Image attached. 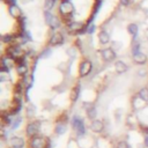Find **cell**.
I'll return each mask as SVG.
<instances>
[{"label":"cell","mask_w":148,"mask_h":148,"mask_svg":"<svg viewBox=\"0 0 148 148\" xmlns=\"http://www.w3.org/2000/svg\"><path fill=\"white\" fill-rule=\"evenodd\" d=\"M133 60H134V62L138 64V65H145V64L147 62L148 58H147V56H146L143 52H139L138 54L133 56Z\"/></svg>","instance_id":"cell-16"},{"label":"cell","mask_w":148,"mask_h":148,"mask_svg":"<svg viewBox=\"0 0 148 148\" xmlns=\"http://www.w3.org/2000/svg\"><path fill=\"white\" fill-rule=\"evenodd\" d=\"M54 1H58V0H54Z\"/></svg>","instance_id":"cell-41"},{"label":"cell","mask_w":148,"mask_h":148,"mask_svg":"<svg viewBox=\"0 0 148 148\" xmlns=\"http://www.w3.org/2000/svg\"><path fill=\"white\" fill-rule=\"evenodd\" d=\"M97 36H98V40H99L101 44L106 45V44L110 43V35H109V32L106 30H104V29L99 30V32H98Z\"/></svg>","instance_id":"cell-13"},{"label":"cell","mask_w":148,"mask_h":148,"mask_svg":"<svg viewBox=\"0 0 148 148\" xmlns=\"http://www.w3.org/2000/svg\"><path fill=\"white\" fill-rule=\"evenodd\" d=\"M116 51L112 49V47H105L103 50H101V57L104 61L109 62V61H112L116 59Z\"/></svg>","instance_id":"cell-7"},{"label":"cell","mask_w":148,"mask_h":148,"mask_svg":"<svg viewBox=\"0 0 148 148\" xmlns=\"http://www.w3.org/2000/svg\"><path fill=\"white\" fill-rule=\"evenodd\" d=\"M8 142L12 146V148H24V145H25L24 139L21 138V136H17V135L10 136L9 140H8Z\"/></svg>","instance_id":"cell-9"},{"label":"cell","mask_w":148,"mask_h":148,"mask_svg":"<svg viewBox=\"0 0 148 148\" xmlns=\"http://www.w3.org/2000/svg\"><path fill=\"white\" fill-rule=\"evenodd\" d=\"M8 14L14 17V18H20L22 15V10L21 8L17 6V5H14V6H8Z\"/></svg>","instance_id":"cell-12"},{"label":"cell","mask_w":148,"mask_h":148,"mask_svg":"<svg viewBox=\"0 0 148 148\" xmlns=\"http://www.w3.org/2000/svg\"><path fill=\"white\" fill-rule=\"evenodd\" d=\"M51 53H52V50H51L50 47H45V49H43V50L40 51L39 57H40L42 59H46V58H49V57L51 56Z\"/></svg>","instance_id":"cell-28"},{"label":"cell","mask_w":148,"mask_h":148,"mask_svg":"<svg viewBox=\"0 0 148 148\" xmlns=\"http://www.w3.org/2000/svg\"><path fill=\"white\" fill-rule=\"evenodd\" d=\"M86 112H87V117L90 120H95L96 119V117H97V110H96V108L94 105H91L90 108H88L86 110Z\"/></svg>","instance_id":"cell-20"},{"label":"cell","mask_w":148,"mask_h":148,"mask_svg":"<svg viewBox=\"0 0 148 148\" xmlns=\"http://www.w3.org/2000/svg\"><path fill=\"white\" fill-rule=\"evenodd\" d=\"M39 131H40V121L39 120H32V121L28 123L25 126V134L29 138L38 135Z\"/></svg>","instance_id":"cell-3"},{"label":"cell","mask_w":148,"mask_h":148,"mask_svg":"<svg viewBox=\"0 0 148 148\" xmlns=\"http://www.w3.org/2000/svg\"><path fill=\"white\" fill-rule=\"evenodd\" d=\"M7 56L14 58L16 61L24 57V52L21 49V44H10L7 46Z\"/></svg>","instance_id":"cell-1"},{"label":"cell","mask_w":148,"mask_h":148,"mask_svg":"<svg viewBox=\"0 0 148 148\" xmlns=\"http://www.w3.org/2000/svg\"><path fill=\"white\" fill-rule=\"evenodd\" d=\"M9 80H10V77H9V75L7 73H1L0 74V81L1 82H7Z\"/></svg>","instance_id":"cell-34"},{"label":"cell","mask_w":148,"mask_h":148,"mask_svg":"<svg viewBox=\"0 0 148 148\" xmlns=\"http://www.w3.org/2000/svg\"><path fill=\"white\" fill-rule=\"evenodd\" d=\"M127 31H128V34L132 35L133 37H136V35H138V32H139V28H138V25H136L135 23H130V24L127 25Z\"/></svg>","instance_id":"cell-22"},{"label":"cell","mask_w":148,"mask_h":148,"mask_svg":"<svg viewBox=\"0 0 148 148\" xmlns=\"http://www.w3.org/2000/svg\"><path fill=\"white\" fill-rule=\"evenodd\" d=\"M22 83H23V86L25 87V89H30V87L32 86V83H34V77H32V75H25V76H23V81H22Z\"/></svg>","instance_id":"cell-21"},{"label":"cell","mask_w":148,"mask_h":148,"mask_svg":"<svg viewBox=\"0 0 148 148\" xmlns=\"http://www.w3.org/2000/svg\"><path fill=\"white\" fill-rule=\"evenodd\" d=\"M79 95H80V84H76L73 89H72V92H71V99L73 102H76L77 98H79Z\"/></svg>","instance_id":"cell-24"},{"label":"cell","mask_w":148,"mask_h":148,"mask_svg":"<svg viewBox=\"0 0 148 148\" xmlns=\"http://www.w3.org/2000/svg\"><path fill=\"white\" fill-rule=\"evenodd\" d=\"M66 1H71V0H66Z\"/></svg>","instance_id":"cell-40"},{"label":"cell","mask_w":148,"mask_h":148,"mask_svg":"<svg viewBox=\"0 0 148 148\" xmlns=\"http://www.w3.org/2000/svg\"><path fill=\"white\" fill-rule=\"evenodd\" d=\"M6 2L8 6H14V5H16L17 0H6Z\"/></svg>","instance_id":"cell-37"},{"label":"cell","mask_w":148,"mask_h":148,"mask_svg":"<svg viewBox=\"0 0 148 148\" xmlns=\"http://www.w3.org/2000/svg\"><path fill=\"white\" fill-rule=\"evenodd\" d=\"M143 142H145V146L148 148V134L145 136V140H143Z\"/></svg>","instance_id":"cell-38"},{"label":"cell","mask_w":148,"mask_h":148,"mask_svg":"<svg viewBox=\"0 0 148 148\" xmlns=\"http://www.w3.org/2000/svg\"><path fill=\"white\" fill-rule=\"evenodd\" d=\"M49 25H50V28L52 30H56V29H58V28L61 27V21L57 16H53V18H52V21H51V23Z\"/></svg>","instance_id":"cell-25"},{"label":"cell","mask_w":148,"mask_h":148,"mask_svg":"<svg viewBox=\"0 0 148 148\" xmlns=\"http://www.w3.org/2000/svg\"><path fill=\"white\" fill-rule=\"evenodd\" d=\"M34 113H35V106H34L32 104L28 105V106H27V114H28L29 117H31V116H34Z\"/></svg>","instance_id":"cell-32"},{"label":"cell","mask_w":148,"mask_h":148,"mask_svg":"<svg viewBox=\"0 0 148 148\" xmlns=\"http://www.w3.org/2000/svg\"><path fill=\"white\" fill-rule=\"evenodd\" d=\"M140 49H141V44H140V42H134L133 45H132V47H131L132 56H135V54H138L139 52H141Z\"/></svg>","instance_id":"cell-27"},{"label":"cell","mask_w":148,"mask_h":148,"mask_svg":"<svg viewBox=\"0 0 148 148\" xmlns=\"http://www.w3.org/2000/svg\"><path fill=\"white\" fill-rule=\"evenodd\" d=\"M87 34L88 35H91L94 31H95V24H89V25H87Z\"/></svg>","instance_id":"cell-35"},{"label":"cell","mask_w":148,"mask_h":148,"mask_svg":"<svg viewBox=\"0 0 148 148\" xmlns=\"http://www.w3.org/2000/svg\"><path fill=\"white\" fill-rule=\"evenodd\" d=\"M114 71L118 74H123V73H125L127 71V65L123 60H117L114 62Z\"/></svg>","instance_id":"cell-17"},{"label":"cell","mask_w":148,"mask_h":148,"mask_svg":"<svg viewBox=\"0 0 148 148\" xmlns=\"http://www.w3.org/2000/svg\"><path fill=\"white\" fill-rule=\"evenodd\" d=\"M74 10V6L71 1H66V0H61L60 5H59V13L61 14V16L64 15H72Z\"/></svg>","instance_id":"cell-6"},{"label":"cell","mask_w":148,"mask_h":148,"mask_svg":"<svg viewBox=\"0 0 148 148\" xmlns=\"http://www.w3.org/2000/svg\"><path fill=\"white\" fill-rule=\"evenodd\" d=\"M67 53H68V56H69L71 58H73V57H75V54H76V49H75L74 46H71V47L67 50Z\"/></svg>","instance_id":"cell-33"},{"label":"cell","mask_w":148,"mask_h":148,"mask_svg":"<svg viewBox=\"0 0 148 148\" xmlns=\"http://www.w3.org/2000/svg\"><path fill=\"white\" fill-rule=\"evenodd\" d=\"M138 74H140L141 76H145V75H146V71H145V69H140Z\"/></svg>","instance_id":"cell-39"},{"label":"cell","mask_w":148,"mask_h":148,"mask_svg":"<svg viewBox=\"0 0 148 148\" xmlns=\"http://www.w3.org/2000/svg\"><path fill=\"white\" fill-rule=\"evenodd\" d=\"M1 66H6L8 68H12L13 66H16V60L9 56H2L1 58Z\"/></svg>","instance_id":"cell-14"},{"label":"cell","mask_w":148,"mask_h":148,"mask_svg":"<svg viewBox=\"0 0 148 148\" xmlns=\"http://www.w3.org/2000/svg\"><path fill=\"white\" fill-rule=\"evenodd\" d=\"M53 14L50 12V10H45L44 12V21H45V23L46 24H50L51 23V21H52V18H53Z\"/></svg>","instance_id":"cell-29"},{"label":"cell","mask_w":148,"mask_h":148,"mask_svg":"<svg viewBox=\"0 0 148 148\" xmlns=\"http://www.w3.org/2000/svg\"><path fill=\"white\" fill-rule=\"evenodd\" d=\"M67 27H68V29H69L72 32H80V31H82V29H83V23H82V22H79V21H73V22H71Z\"/></svg>","instance_id":"cell-15"},{"label":"cell","mask_w":148,"mask_h":148,"mask_svg":"<svg viewBox=\"0 0 148 148\" xmlns=\"http://www.w3.org/2000/svg\"><path fill=\"white\" fill-rule=\"evenodd\" d=\"M119 3L121 5V6H128L130 5V0H119Z\"/></svg>","instance_id":"cell-36"},{"label":"cell","mask_w":148,"mask_h":148,"mask_svg":"<svg viewBox=\"0 0 148 148\" xmlns=\"http://www.w3.org/2000/svg\"><path fill=\"white\" fill-rule=\"evenodd\" d=\"M56 5L54 0H44V9L45 10H51Z\"/></svg>","instance_id":"cell-30"},{"label":"cell","mask_w":148,"mask_h":148,"mask_svg":"<svg viewBox=\"0 0 148 148\" xmlns=\"http://www.w3.org/2000/svg\"><path fill=\"white\" fill-rule=\"evenodd\" d=\"M22 120H23V118H22L21 116L14 118V120H13V123H12V125H10V130H16V128H18L20 125L22 124Z\"/></svg>","instance_id":"cell-26"},{"label":"cell","mask_w":148,"mask_h":148,"mask_svg":"<svg viewBox=\"0 0 148 148\" xmlns=\"http://www.w3.org/2000/svg\"><path fill=\"white\" fill-rule=\"evenodd\" d=\"M1 39H2V43H3V44L10 45V44H13V42H14V39H15V35H12V34L2 35V36H1Z\"/></svg>","instance_id":"cell-23"},{"label":"cell","mask_w":148,"mask_h":148,"mask_svg":"<svg viewBox=\"0 0 148 148\" xmlns=\"http://www.w3.org/2000/svg\"><path fill=\"white\" fill-rule=\"evenodd\" d=\"M28 72H29V67L28 65L24 62V57L21 58L20 60L16 61V73L20 75V76H25L28 75Z\"/></svg>","instance_id":"cell-8"},{"label":"cell","mask_w":148,"mask_h":148,"mask_svg":"<svg viewBox=\"0 0 148 148\" xmlns=\"http://www.w3.org/2000/svg\"><path fill=\"white\" fill-rule=\"evenodd\" d=\"M91 69H92V64H91V61L84 59V60L81 61V64H80V66H79V75H80L81 77H86V76H88V75L91 73Z\"/></svg>","instance_id":"cell-5"},{"label":"cell","mask_w":148,"mask_h":148,"mask_svg":"<svg viewBox=\"0 0 148 148\" xmlns=\"http://www.w3.org/2000/svg\"><path fill=\"white\" fill-rule=\"evenodd\" d=\"M116 148H130V145H128L127 141H125V140H120V141L117 142Z\"/></svg>","instance_id":"cell-31"},{"label":"cell","mask_w":148,"mask_h":148,"mask_svg":"<svg viewBox=\"0 0 148 148\" xmlns=\"http://www.w3.org/2000/svg\"><path fill=\"white\" fill-rule=\"evenodd\" d=\"M72 126L74 128V131L76 132V135L79 138L83 136L86 134V127H84V121L81 117L79 116H74L72 118Z\"/></svg>","instance_id":"cell-2"},{"label":"cell","mask_w":148,"mask_h":148,"mask_svg":"<svg viewBox=\"0 0 148 148\" xmlns=\"http://www.w3.org/2000/svg\"><path fill=\"white\" fill-rule=\"evenodd\" d=\"M67 131V127H66V123L65 121H59L54 126V132L57 135H62L65 134V132Z\"/></svg>","instance_id":"cell-18"},{"label":"cell","mask_w":148,"mask_h":148,"mask_svg":"<svg viewBox=\"0 0 148 148\" xmlns=\"http://www.w3.org/2000/svg\"><path fill=\"white\" fill-rule=\"evenodd\" d=\"M46 139L42 135H35L29 141V148H46Z\"/></svg>","instance_id":"cell-4"},{"label":"cell","mask_w":148,"mask_h":148,"mask_svg":"<svg viewBox=\"0 0 148 148\" xmlns=\"http://www.w3.org/2000/svg\"><path fill=\"white\" fill-rule=\"evenodd\" d=\"M64 43V36L60 32H53L49 39L50 46H58Z\"/></svg>","instance_id":"cell-10"},{"label":"cell","mask_w":148,"mask_h":148,"mask_svg":"<svg viewBox=\"0 0 148 148\" xmlns=\"http://www.w3.org/2000/svg\"><path fill=\"white\" fill-rule=\"evenodd\" d=\"M89 127L94 133H101L104 130V123L99 119H95V120H91Z\"/></svg>","instance_id":"cell-11"},{"label":"cell","mask_w":148,"mask_h":148,"mask_svg":"<svg viewBox=\"0 0 148 148\" xmlns=\"http://www.w3.org/2000/svg\"><path fill=\"white\" fill-rule=\"evenodd\" d=\"M138 97L142 102H148V87H143L138 91Z\"/></svg>","instance_id":"cell-19"}]
</instances>
